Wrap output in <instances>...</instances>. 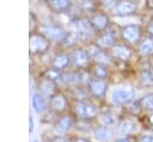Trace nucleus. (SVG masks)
<instances>
[{"label":"nucleus","mask_w":153,"mask_h":142,"mask_svg":"<svg viewBox=\"0 0 153 142\" xmlns=\"http://www.w3.org/2000/svg\"><path fill=\"white\" fill-rule=\"evenodd\" d=\"M120 35L122 41L131 47H136L142 39V37L145 36L143 27L139 24H128L122 26L120 30Z\"/></svg>","instance_id":"f257e3e1"},{"label":"nucleus","mask_w":153,"mask_h":142,"mask_svg":"<svg viewBox=\"0 0 153 142\" xmlns=\"http://www.w3.org/2000/svg\"><path fill=\"white\" fill-rule=\"evenodd\" d=\"M135 91L131 87H117L111 92V100L116 105H128L134 101Z\"/></svg>","instance_id":"f03ea898"},{"label":"nucleus","mask_w":153,"mask_h":142,"mask_svg":"<svg viewBox=\"0 0 153 142\" xmlns=\"http://www.w3.org/2000/svg\"><path fill=\"white\" fill-rule=\"evenodd\" d=\"M110 56L114 60L121 61V62H128L133 55H134V49L131 45L127 43H116L110 50H109Z\"/></svg>","instance_id":"7ed1b4c3"},{"label":"nucleus","mask_w":153,"mask_h":142,"mask_svg":"<svg viewBox=\"0 0 153 142\" xmlns=\"http://www.w3.org/2000/svg\"><path fill=\"white\" fill-rule=\"evenodd\" d=\"M137 11V2L134 0H116L112 6V12L116 16L126 17L136 13Z\"/></svg>","instance_id":"20e7f679"},{"label":"nucleus","mask_w":153,"mask_h":142,"mask_svg":"<svg viewBox=\"0 0 153 142\" xmlns=\"http://www.w3.org/2000/svg\"><path fill=\"white\" fill-rule=\"evenodd\" d=\"M74 111L76 116L82 121L93 119L97 116V109L88 101H78L74 105Z\"/></svg>","instance_id":"39448f33"},{"label":"nucleus","mask_w":153,"mask_h":142,"mask_svg":"<svg viewBox=\"0 0 153 142\" xmlns=\"http://www.w3.org/2000/svg\"><path fill=\"white\" fill-rule=\"evenodd\" d=\"M135 53L142 58L153 57V37L145 35L140 43L136 45Z\"/></svg>","instance_id":"423d86ee"},{"label":"nucleus","mask_w":153,"mask_h":142,"mask_svg":"<svg viewBox=\"0 0 153 142\" xmlns=\"http://www.w3.org/2000/svg\"><path fill=\"white\" fill-rule=\"evenodd\" d=\"M90 23L94 29V31L103 32L106 31L108 27L110 26V18L104 12H94L90 19Z\"/></svg>","instance_id":"0eeeda50"},{"label":"nucleus","mask_w":153,"mask_h":142,"mask_svg":"<svg viewBox=\"0 0 153 142\" xmlns=\"http://www.w3.org/2000/svg\"><path fill=\"white\" fill-rule=\"evenodd\" d=\"M116 44V35L114 31H103L96 38V45H98L103 50H110Z\"/></svg>","instance_id":"6e6552de"},{"label":"nucleus","mask_w":153,"mask_h":142,"mask_svg":"<svg viewBox=\"0 0 153 142\" xmlns=\"http://www.w3.org/2000/svg\"><path fill=\"white\" fill-rule=\"evenodd\" d=\"M69 60H71V63L74 67H76V68H85L88 64L90 56H88L87 50H84V49H74L69 54Z\"/></svg>","instance_id":"1a4fd4ad"},{"label":"nucleus","mask_w":153,"mask_h":142,"mask_svg":"<svg viewBox=\"0 0 153 142\" xmlns=\"http://www.w3.org/2000/svg\"><path fill=\"white\" fill-rule=\"evenodd\" d=\"M106 88H108V85L105 80L94 78L88 81V91L96 98H104L106 93Z\"/></svg>","instance_id":"9d476101"},{"label":"nucleus","mask_w":153,"mask_h":142,"mask_svg":"<svg viewBox=\"0 0 153 142\" xmlns=\"http://www.w3.org/2000/svg\"><path fill=\"white\" fill-rule=\"evenodd\" d=\"M87 53H88L90 58L94 60V61L98 62L99 64H106V63L109 62V57H108L106 51L103 50V49H100V48H99L98 45H96V44L88 45Z\"/></svg>","instance_id":"9b49d317"},{"label":"nucleus","mask_w":153,"mask_h":142,"mask_svg":"<svg viewBox=\"0 0 153 142\" xmlns=\"http://www.w3.org/2000/svg\"><path fill=\"white\" fill-rule=\"evenodd\" d=\"M137 80L142 87H153V68L152 64L142 67L139 70Z\"/></svg>","instance_id":"f8f14e48"},{"label":"nucleus","mask_w":153,"mask_h":142,"mask_svg":"<svg viewBox=\"0 0 153 142\" xmlns=\"http://www.w3.org/2000/svg\"><path fill=\"white\" fill-rule=\"evenodd\" d=\"M44 35L47 36L48 39H53V41H56V42H62V41L68 38V33L59 26L45 27L44 29Z\"/></svg>","instance_id":"ddd939ff"},{"label":"nucleus","mask_w":153,"mask_h":142,"mask_svg":"<svg viewBox=\"0 0 153 142\" xmlns=\"http://www.w3.org/2000/svg\"><path fill=\"white\" fill-rule=\"evenodd\" d=\"M76 30H78V36H80L84 39L91 38L94 31L90 20H85V19H80L79 21H76Z\"/></svg>","instance_id":"4468645a"},{"label":"nucleus","mask_w":153,"mask_h":142,"mask_svg":"<svg viewBox=\"0 0 153 142\" xmlns=\"http://www.w3.org/2000/svg\"><path fill=\"white\" fill-rule=\"evenodd\" d=\"M67 105H68L67 98L61 93L54 94L50 98V107L56 112H63L67 109Z\"/></svg>","instance_id":"2eb2a0df"},{"label":"nucleus","mask_w":153,"mask_h":142,"mask_svg":"<svg viewBox=\"0 0 153 142\" xmlns=\"http://www.w3.org/2000/svg\"><path fill=\"white\" fill-rule=\"evenodd\" d=\"M74 124V121H73V117L69 116V115H65L62 117H60L56 123H55V130L60 134H65L67 132Z\"/></svg>","instance_id":"dca6fc26"},{"label":"nucleus","mask_w":153,"mask_h":142,"mask_svg":"<svg viewBox=\"0 0 153 142\" xmlns=\"http://www.w3.org/2000/svg\"><path fill=\"white\" fill-rule=\"evenodd\" d=\"M137 129V124H136V122L134 121V119H131V118H126V119H123L120 124H118V126H117V132L120 134V135H130V134H133L135 130Z\"/></svg>","instance_id":"f3484780"},{"label":"nucleus","mask_w":153,"mask_h":142,"mask_svg":"<svg viewBox=\"0 0 153 142\" xmlns=\"http://www.w3.org/2000/svg\"><path fill=\"white\" fill-rule=\"evenodd\" d=\"M49 47V42L47 38L39 36V35H35L31 37L30 39V48L32 51L35 53H39V51H44L47 48Z\"/></svg>","instance_id":"a211bd4d"},{"label":"nucleus","mask_w":153,"mask_h":142,"mask_svg":"<svg viewBox=\"0 0 153 142\" xmlns=\"http://www.w3.org/2000/svg\"><path fill=\"white\" fill-rule=\"evenodd\" d=\"M93 136H94V138L98 142H106V141H109L111 138L112 132H111V130H110L109 126L100 125V126H97L93 130Z\"/></svg>","instance_id":"6ab92c4d"},{"label":"nucleus","mask_w":153,"mask_h":142,"mask_svg":"<svg viewBox=\"0 0 153 142\" xmlns=\"http://www.w3.org/2000/svg\"><path fill=\"white\" fill-rule=\"evenodd\" d=\"M59 80L65 85H75L81 81V75L79 72H68V73L61 74Z\"/></svg>","instance_id":"aec40b11"},{"label":"nucleus","mask_w":153,"mask_h":142,"mask_svg":"<svg viewBox=\"0 0 153 142\" xmlns=\"http://www.w3.org/2000/svg\"><path fill=\"white\" fill-rule=\"evenodd\" d=\"M32 107L37 113H42L47 109V103H45V99L42 94H39V93L33 94V97H32Z\"/></svg>","instance_id":"412c9836"},{"label":"nucleus","mask_w":153,"mask_h":142,"mask_svg":"<svg viewBox=\"0 0 153 142\" xmlns=\"http://www.w3.org/2000/svg\"><path fill=\"white\" fill-rule=\"evenodd\" d=\"M69 63H71L69 55L66 54H60L53 60V66L55 69H65Z\"/></svg>","instance_id":"4be33fe9"},{"label":"nucleus","mask_w":153,"mask_h":142,"mask_svg":"<svg viewBox=\"0 0 153 142\" xmlns=\"http://www.w3.org/2000/svg\"><path fill=\"white\" fill-rule=\"evenodd\" d=\"M140 104H141L142 110L153 112V93H146L140 99Z\"/></svg>","instance_id":"5701e85b"},{"label":"nucleus","mask_w":153,"mask_h":142,"mask_svg":"<svg viewBox=\"0 0 153 142\" xmlns=\"http://www.w3.org/2000/svg\"><path fill=\"white\" fill-rule=\"evenodd\" d=\"M93 74L97 79H102V80H105L108 78V68L105 64H99L97 63V66L93 68Z\"/></svg>","instance_id":"b1692460"},{"label":"nucleus","mask_w":153,"mask_h":142,"mask_svg":"<svg viewBox=\"0 0 153 142\" xmlns=\"http://www.w3.org/2000/svg\"><path fill=\"white\" fill-rule=\"evenodd\" d=\"M41 89H42L43 94L49 95V97H53V95H54L53 93H54V91H55V85H54V82H53L51 80L47 79V80H44V81L42 82Z\"/></svg>","instance_id":"393cba45"},{"label":"nucleus","mask_w":153,"mask_h":142,"mask_svg":"<svg viewBox=\"0 0 153 142\" xmlns=\"http://www.w3.org/2000/svg\"><path fill=\"white\" fill-rule=\"evenodd\" d=\"M50 5L55 11L61 12L69 7L71 1L69 0H50Z\"/></svg>","instance_id":"a878e982"},{"label":"nucleus","mask_w":153,"mask_h":142,"mask_svg":"<svg viewBox=\"0 0 153 142\" xmlns=\"http://www.w3.org/2000/svg\"><path fill=\"white\" fill-rule=\"evenodd\" d=\"M127 111L133 115V116H137L141 111H142V107H141V104H140V100L137 101H131L127 105Z\"/></svg>","instance_id":"bb28decb"},{"label":"nucleus","mask_w":153,"mask_h":142,"mask_svg":"<svg viewBox=\"0 0 153 142\" xmlns=\"http://www.w3.org/2000/svg\"><path fill=\"white\" fill-rule=\"evenodd\" d=\"M102 122H103L104 125L109 126V125H111V124L115 123V118L112 117V115H110V113H105V115H103V117H102Z\"/></svg>","instance_id":"cd10ccee"},{"label":"nucleus","mask_w":153,"mask_h":142,"mask_svg":"<svg viewBox=\"0 0 153 142\" xmlns=\"http://www.w3.org/2000/svg\"><path fill=\"white\" fill-rule=\"evenodd\" d=\"M145 31H146V35L153 37V18L147 23V25L145 27Z\"/></svg>","instance_id":"c85d7f7f"},{"label":"nucleus","mask_w":153,"mask_h":142,"mask_svg":"<svg viewBox=\"0 0 153 142\" xmlns=\"http://www.w3.org/2000/svg\"><path fill=\"white\" fill-rule=\"evenodd\" d=\"M137 142H153V136H151V135H142V136H140Z\"/></svg>","instance_id":"c756f323"},{"label":"nucleus","mask_w":153,"mask_h":142,"mask_svg":"<svg viewBox=\"0 0 153 142\" xmlns=\"http://www.w3.org/2000/svg\"><path fill=\"white\" fill-rule=\"evenodd\" d=\"M115 142H135V140L130 136H127V137H122V138H118L116 140Z\"/></svg>","instance_id":"7c9ffc66"},{"label":"nucleus","mask_w":153,"mask_h":142,"mask_svg":"<svg viewBox=\"0 0 153 142\" xmlns=\"http://www.w3.org/2000/svg\"><path fill=\"white\" fill-rule=\"evenodd\" d=\"M145 6L147 10H153V0H145Z\"/></svg>","instance_id":"2f4dec72"},{"label":"nucleus","mask_w":153,"mask_h":142,"mask_svg":"<svg viewBox=\"0 0 153 142\" xmlns=\"http://www.w3.org/2000/svg\"><path fill=\"white\" fill-rule=\"evenodd\" d=\"M54 142H69V141H68L66 137H62V136H57V137H55Z\"/></svg>","instance_id":"473e14b6"},{"label":"nucleus","mask_w":153,"mask_h":142,"mask_svg":"<svg viewBox=\"0 0 153 142\" xmlns=\"http://www.w3.org/2000/svg\"><path fill=\"white\" fill-rule=\"evenodd\" d=\"M29 131L30 132H32V130H33V118L30 116V118H29Z\"/></svg>","instance_id":"72a5a7b5"},{"label":"nucleus","mask_w":153,"mask_h":142,"mask_svg":"<svg viewBox=\"0 0 153 142\" xmlns=\"http://www.w3.org/2000/svg\"><path fill=\"white\" fill-rule=\"evenodd\" d=\"M147 119H148V123H149V125H151V126H153V113L148 115Z\"/></svg>","instance_id":"f704fd0d"},{"label":"nucleus","mask_w":153,"mask_h":142,"mask_svg":"<svg viewBox=\"0 0 153 142\" xmlns=\"http://www.w3.org/2000/svg\"><path fill=\"white\" fill-rule=\"evenodd\" d=\"M74 142H90V141L86 140V138H81V137H79V138H75Z\"/></svg>","instance_id":"c9c22d12"},{"label":"nucleus","mask_w":153,"mask_h":142,"mask_svg":"<svg viewBox=\"0 0 153 142\" xmlns=\"http://www.w3.org/2000/svg\"><path fill=\"white\" fill-rule=\"evenodd\" d=\"M30 142H38V141H37V140H31Z\"/></svg>","instance_id":"e433bc0d"},{"label":"nucleus","mask_w":153,"mask_h":142,"mask_svg":"<svg viewBox=\"0 0 153 142\" xmlns=\"http://www.w3.org/2000/svg\"><path fill=\"white\" fill-rule=\"evenodd\" d=\"M134 1H136V2H137V1H139V0H134Z\"/></svg>","instance_id":"4c0bfd02"},{"label":"nucleus","mask_w":153,"mask_h":142,"mask_svg":"<svg viewBox=\"0 0 153 142\" xmlns=\"http://www.w3.org/2000/svg\"><path fill=\"white\" fill-rule=\"evenodd\" d=\"M152 68H153V63H152Z\"/></svg>","instance_id":"58836bf2"}]
</instances>
